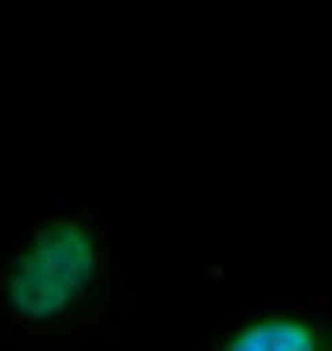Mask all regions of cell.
I'll list each match as a JSON object with an SVG mask.
<instances>
[{
    "label": "cell",
    "instance_id": "obj_1",
    "mask_svg": "<svg viewBox=\"0 0 332 351\" xmlns=\"http://www.w3.org/2000/svg\"><path fill=\"white\" fill-rule=\"evenodd\" d=\"M154 287L109 204L26 198L0 237V351H154Z\"/></svg>",
    "mask_w": 332,
    "mask_h": 351
},
{
    "label": "cell",
    "instance_id": "obj_2",
    "mask_svg": "<svg viewBox=\"0 0 332 351\" xmlns=\"http://www.w3.org/2000/svg\"><path fill=\"white\" fill-rule=\"evenodd\" d=\"M185 351H332V294L211 300Z\"/></svg>",
    "mask_w": 332,
    "mask_h": 351
}]
</instances>
